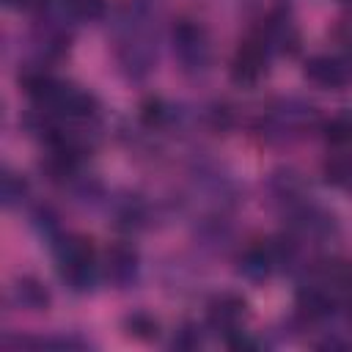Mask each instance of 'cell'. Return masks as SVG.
Instances as JSON below:
<instances>
[{
	"mask_svg": "<svg viewBox=\"0 0 352 352\" xmlns=\"http://www.w3.org/2000/svg\"><path fill=\"white\" fill-rule=\"evenodd\" d=\"M126 330L138 338H151L157 336V319H151L148 314H132L126 319Z\"/></svg>",
	"mask_w": 352,
	"mask_h": 352,
	"instance_id": "obj_18",
	"label": "cell"
},
{
	"mask_svg": "<svg viewBox=\"0 0 352 352\" xmlns=\"http://www.w3.org/2000/svg\"><path fill=\"white\" fill-rule=\"evenodd\" d=\"M239 275H245L248 280H264L270 272H275V261L270 253V245H250L242 256H239Z\"/></svg>",
	"mask_w": 352,
	"mask_h": 352,
	"instance_id": "obj_12",
	"label": "cell"
},
{
	"mask_svg": "<svg viewBox=\"0 0 352 352\" xmlns=\"http://www.w3.org/2000/svg\"><path fill=\"white\" fill-rule=\"evenodd\" d=\"M102 272L118 289L135 283V278H138V253H135V248H129V245L107 248L104 261H102Z\"/></svg>",
	"mask_w": 352,
	"mask_h": 352,
	"instance_id": "obj_10",
	"label": "cell"
},
{
	"mask_svg": "<svg viewBox=\"0 0 352 352\" xmlns=\"http://www.w3.org/2000/svg\"><path fill=\"white\" fill-rule=\"evenodd\" d=\"M322 173H324V182H327V184L349 190V187H352V154L336 151L333 157L324 160Z\"/></svg>",
	"mask_w": 352,
	"mask_h": 352,
	"instance_id": "obj_13",
	"label": "cell"
},
{
	"mask_svg": "<svg viewBox=\"0 0 352 352\" xmlns=\"http://www.w3.org/2000/svg\"><path fill=\"white\" fill-rule=\"evenodd\" d=\"M176 349H195L201 346V333L195 324H182L176 333H173V341H170Z\"/></svg>",
	"mask_w": 352,
	"mask_h": 352,
	"instance_id": "obj_19",
	"label": "cell"
},
{
	"mask_svg": "<svg viewBox=\"0 0 352 352\" xmlns=\"http://www.w3.org/2000/svg\"><path fill=\"white\" fill-rule=\"evenodd\" d=\"M316 124V110L314 104L289 96V99H278L270 113L264 116V138L272 143H292L297 138H302L305 132H311Z\"/></svg>",
	"mask_w": 352,
	"mask_h": 352,
	"instance_id": "obj_2",
	"label": "cell"
},
{
	"mask_svg": "<svg viewBox=\"0 0 352 352\" xmlns=\"http://www.w3.org/2000/svg\"><path fill=\"white\" fill-rule=\"evenodd\" d=\"M25 195H28V184H25V179L16 176V173H11V170H6V176H3V204H6V206L22 204Z\"/></svg>",
	"mask_w": 352,
	"mask_h": 352,
	"instance_id": "obj_17",
	"label": "cell"
},
{
	"mask_svg": "<svg viewBox=\"0 0 352 352\" xmlns=\"http://www.w3.org/2000/svg\"><path fill=\"white\" fill-rule=\"evenodd\" d=\"M245 319H248V302L239 294L223 292V294L212 297L209 314H206V322L212 330H217L223 336H234V333H242Z\"/></svg>",
	"mask_w": 352,
	"mask_h": 352,
	"instance_id": "obj_6",
	"label": "cell"
},
{
	"mask_svg": "<svg viewBox=\"0 0 352 352\" xmlns=\"http://www.w3.org/2000/svg\"><path fill=\"white\" fill-rule=\"evenodd\" d=\"M170 41H173V55L179 60V66L190 74H198L209 66L212 60V41H209V33L192 22V19H182L179 25H173V33H170Z\"/></svg>",
	"mask_w": 352,
	"mask_h": 352,
	"instance_id": "obj_3",
	"label": "cell"
},
{
	"mask_svg": "<svg viewBox=\"0 0 352 352\" xmlns=\"http://www.w3.org/2000/svg\"><path fill=\"white\" fill-rule=\"evenodd\" d=\"M55 261L58 275L72 292H91L96 283V261L91 239L85 236H58L55 242Z\"/></svg>",
	"mask_w": 352,
	"mask_h": 352,
	"instance_id": "obj_1",
	"label": "cell"
},
{
	"mask_svg": "<svg viewBox=\"0 0 352 352\" xmlns=\"http://www.w3.org/2000/svg\"><path fill=\"white\" fill-rule=\"evenodd\" d=\"M258 38H261V44H264L270 52H294L297 44H300L297 25L292 22V16H289L286 11L270 14L267 22L261 25Z\"/></svg>",
	"mask_w": 352,
	"mask_h": 352,
	"instance_id": "obj_8",
	"label": "cell"
},
{
	"mask_svg": "<svg viewBox=\"0 0 352 352\" xmlns=\"http://www.w3.org/2000/svg\"><path fill=\"white\" fill-rule=\"evenodd\" d=\"M267 192H270L272 204L283 206L286 212H292L294 206H300V204L308 201V198H305V182H302V176H300L297 170H292V168L275 170V173L267 179Z\"/></svg>",
	"mask_w": 352,
	"mask_h": 352,
	"instance_id": "obj_9",
	"label": "cell"
},
{
	"mask_svg": "<svg viewBox=\"0 0 352 352\" xmlns=\"http://www.w3.org/2000/svg\"><path fill=\"white\" fill-rule=\"evenodd\" d=\"M270 50L261 44V38H248L239 44L236 55H234V66H231V77L239 85H256L264 74H267V63H270Z\"/></svg>",
	"mask_w": 352,
	"mask_h": 352,
	"instance_id": "obj_5",
	"label": "cell"
},
{
	"mask_svg": "<svg viewBox=\"0 0 352 352\" xmlns=\"http://www.w3.org/2000/svg\"><path fill=\"white\" fill-rule=\"evenodd\" d=\"M292 217V236L297 242H311V245H322L330 242L338 234V223L330 212L314 206V204H300L289 212Z\"/></svg>",
	"mask_w": 352,
	"mask_h": 352,
	"instance_id": "obj_4",
	"label": "cell"
},
{
	"mask_svg": "<svg viewBox=\"0 0 352 352\" xmlns=\"http://www.w3.org/2000/svg\"><path fill=\"white\" fill-rule=\"evenodd\" d=\"M6 6H11V8H30V6H36L38 0H3Z\"/></svg>",
	"mask_w": 352,
	"mask_h": 352,
	"instance_id": "obj_20",
	"label": "cell"
},
{
	"mask_svg": "<svg viewBox=\"0 0 352 352\" xmlns=\"http://www.w3.org/2000/svg\"><path fill=\"white\" fill-rule=\"evenodd\" d=\"M63 16L77 19V22H91L104 14V0H63L60 3Z\"/></svg>",
	"mask_w": 352,
	"mask_h": 352,
	"instance_id": "obj_16",
	"label": "cell"
},
{
	"mask_svg": "<svg viewBox=\"0 0 352 352\" xmlns=\"http://www.w3.org/2000/svg\"><path fill=\"white\" fill-rule=\"evenodd\" d=\"M8 305L16 311H44L50 305V294L36 278H19L8 289Z\"/></svg>",
	"mask_w": 352,
	"mask_h": 352,
	"instance_id": "obj_11",
	"label": "cell"
},
{
	"mask_svg": "<svg viewBox=\"0 0 352 352\" xmlns=\"http://www.w3.org/2000/svg\"><path fill=\"white\" fill-rule=\"evenodd\" d=\"M305 77L319 88L338 91L349 82L352 66H349V60H344L338 55H314L305 60Z\"/></svg>",
	"mask_w": 352,
	"mask_h": 352,
	"instance_id": "obj_7",
	"label": "cell"
},
{
	"mask_svg": "<svg viewBox=\"0 0 352 352\" xmlns=\"http://www.w3.org/2000/svg\"><path fill=\"white\" fill-rule=\"evenodd\" d=\"M113 214H116V223L118 226H124V228H140L143 220H146V204L138 195H126V198H118L116 201Z\"/></svg>",
	"mask_w": 352,
	"mask_h": 352,
	"instance_id": "obj_14",
	"label": "cell"
},
{
	"mask_svg": "<svg viewBox=\"0 0 352 352\" xmlns=\"http://www.w3.org/2000/svg\"><path fill=\"white\" fill-rule=\"evenodd\" d=\"M324 138L336 148H349L352 146V113H338L324 124Z\"/></svg>",
	"mask_w": 352,
	"mask_h": 352,
	"instance_id": "obj_15",
	"label": "cell"
}]
</instances>
